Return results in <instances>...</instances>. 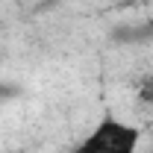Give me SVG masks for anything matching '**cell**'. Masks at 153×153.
I'll return each mask as SVG.
<instances>
[{"mask_svg":"<svg viewBox=\"0 0 153 153\" xmlns=\"http://www.w3.org/2000/svg\"><path fill=\"white\" fill-rule=\"evenodd\" d=\"M138 100H144V103L153 100V74L141 76V82H138Z\"/></svg>","mask_w":153,"mask_h":153,"instance_id":"2","label":"cell"},{"mask_svg":"<svg viewBox=\"0 0 153 153\" xmlns=\"http://www.w3.org/2000/svg\"><path fill=\"white\" fill-rule=\"evenodd\" d=\"M138 144H141L138 127L115 118V115H103L100 124L71 153H138Z\"/></svg>","mask_w":153,"mask_h":153,"instance_id":"1","label":"cell"}]
</instances>
